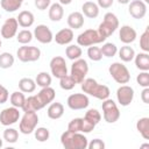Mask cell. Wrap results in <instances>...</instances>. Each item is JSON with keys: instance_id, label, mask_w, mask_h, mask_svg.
<instances>
[{"instance_id": "obj_3", "label": "cell", "mask_w": 149, "mask_h": 149, "mask_svg": "<svg viewBox=\"0 0 149 149\" xmlns=\"http://www.w3.org/2000/svg\"><path fill=\"white\" fill-rule=\"evenodd\" d=\"M119 28V20L116 17V15L114 13H106L104 15V20L102 22L99 24V28H98V31L99 34L104 37V38H107L109 37L116 29Z\"/></svg>"}, {"instance_id": "obj_11", "label": "cell", "mask_w": 149, "mask_h": 149, "mask_svg": "<svg viewBox=\"0 0 149 149\" xmlns=\"http://www.w3.org/2000/svg\"><path fill=\"white\" fill-rule=\"evenodd\" d=\"M66 104L69 108L73 111H80V109H85L88 107L90 100H88L87 94L85 93H73L68 97Z\"/></svg>"}, {"instance_id": "obj_52", "label": "cell", "mask_w": 149, "mask_h": 149, "mask_svg": "<svg viewBox=\"0 0 149 149\" xmlns=\"http://www.w3.org/2000/svg\"><path fill=\"white\" fill-rule=\"evenodd\" d=\"M141 147H142V148H149V144H148V143H146V144H142Z\"/></svg>"}, {"instance_id": "obj_41", "label": "cell", "mask_w": 149, "mask_h": 149, "mask_svg": "<svg viewBox=\"0 0 149 149\" xmlns=\"http://www.w3.org/2000/svg\"><path fill=\"white\" fill-rule=\"evenodd\" d=\"M3 140L8 143H15L19 139V132L15 128H6L3 130Z\"/></svg>"}, {"instance_id": "obj_22", "label": "cell", "mask_w": 149, "mask_h": 149, "mask_svg": "<svg viewBox=\"0 0 149 149\" xmlns=\"http://www.w3.org/2000/svg\"><path fill=\"white\" fill-rule=\"evenodd\" d=\"M81 13L88 19H95L99 15V6L93 1H86L81 6Z\"/></svg>"}, {"instance_id": "obj_42", "label": "cell", "mask_w": 149, "mask_h": 149, "mask_svg": "<svg viewBox=\"0 0 149 149\" xmlns=\"http://www.w3.org/2000/svg\"><path fill=\"white\" fill-rule=\"evenodd\" d=\"M87 56L93 62H99L102 58V54H101L100 48L99 47H94V45L88 47V49H87Z\"/></svg>"}, {"instance_id": "obj_1", "label": "cell", "mask_w": 149, "mask_h": 149, "mask_svg": "<svg viewBox=\"0 0 149 149\" xmlns=\"http://www.w3.org/2000/svg\"><path fill=\"white\" fill-rule=\"evenodd\" d=\"M80 84H81V91L85 94L92 95L99 100H105V99L109 98L111 91H109L108 86L99 84L93 78H85Z\"/></svg>"}, {"instance_id": "obj_33", "label": "cell", "mask_w": 149, "mask_h": 149, "mask_svg": "<svg viewBox=\"0 0 149 149\" xmlns=\"http://www.w3.org/2000/svg\"><path fill=\"white\" fill-rule=\"evenodd\" d=\"M24 100H26V97H24L23 92H21V91H15L9 97V101H10L12 106L17 107V108H22Z\"/></svg>"}, {"instance_id": "obj_43", "label": "cell", "mask_w": 149, "mask_h": 149, "mask_svg": "<svg viewBox=\"0 0 149 149\" xmlns=\"http://www.w3.org/2000/svg\"><path fill=\"white\" fill-rule=\"evenodd\" d=\"M140 48L142 49V51L149 52V27H147L140 36Z\"/></svg>"}, {"instance_id": "obj_8", "label": "cell", "mask_w": 149, "mask_h": 149, "mask_svg": "<svg viewBox=\"0 0 149 149\" xmlns=\"http://www.w3.org/2000/svg\"><path fill=\"white\" fill-rule=\"evenodd\" d=\"M87 72H88V64L85 59L78 58L73 61L71 65V70H70V76L73 78L76 84H80L85 79Z\"/></svg>"}, {"instance_id": "obj_30", "label": "cell", "mask_w": 149, "mask_h": 149, "mask_svg": "<svg viewBox=\"0 0 149 149\" xmlns=\"http://www.w3.org/2000/svg\"><path fill=\"white\" fill-rule=\"evenodd\" d=\"M19 88L23 93H31L36 88V83L31 78H21L19 80Z\"/></svg>"}, {"instance_id": "obj_19", "label": "cell", "mask_w": 149, "mask_h": 149, "mask_svg": "<svg viewBox=\"0 0 149 149\" xmlns=\"http://www.w3.org/2000/svg\"><path fill=\"white\" fill-rule=\"evenodd\" d=\"M73 37H74L73 30L71 28H64V29H61L59 31L56 33V35L54 36V40L56 41L57 44L66 45V44L72 42Z\"/></svg>"}, {"instance_id": "obj_49", "label": "cell", "mask_w": 149, "mask_h": 149, "mask_svg": "<svg viewBox=\"0 0 149 149\" xmlns=\"http://www.w3.org/2000/svg\"><path fill=\"white\" fill-rule=\"evenodd\" d=\"M141 100L144 104H149V87H143L141 92Z\"/></svg>"}, {"instance_id": "obj_34", "label": "cell", "mask_w": 149, "mask_h": 149, "mask_svg": "<svg viewBox=\"0 0 149 149\" xmlns=\"http://www.w3.org/2000/svg\"><path fill=\"white\" fill-rule=\"evenodd\" d=\"M51 80H52V79H51V76H50L48 72L42 71V72L37 73L36 79H35V83H36V85L40 86V87H48V86L51 85Z\"/></svg>"}, {"instance_id": "obj_5", "label": "cell", "mask_w": 149, "mask_h": 149, "mask_svg": "<svg viewBox=\"0 0 149 149\" xmlns=\"http://www.w3.org/2000/svg\"><path fill=\"white\" fill-rule=\"evenodd\" d=\"M106 38H104L98 30L94 29H86L83 33H80L77 36V43L80 47H91L95 45L98 43L104 42Z\"/></svg>"}, {"instance_id": "obj_23", "label": "cell", "mask_w": 149, "mask_h": 149, "mask_svg": "<svg viewBox=\"0 0 149 149\" xmlns=\"http://www.w3.org/2000/svg\"><path fill=\"white\" fill-rule=\"evenodd\" d=\"M49 19L54 22H58L63 19L64 15V9H63V5H61L59 2H55L51 3L49 6V12H48Z\"/></svg>"}, {"instance_id": "obj_28", "label": "cell", "mask_w": 149, "mask_h": 149, "mask_svg": "<svg viewBox=\"0 0 149 149\" xmlns=\"http://www.w3.org/2000/svg\"><path fill=\"white\" fill-rule=\"evenodd\" d=\"M136 129L144 140H149V118L144 116L137 120Z\"/></svg>"}, {"instance_id": "obj_2", "label": "cell", "mask_w": 149, "mask_h": 149, "mask_svg": "<svg viewBox=\"0 0 149 149\" xmlns=\"http://www.w3.org/2000/svg\"><path fill=\"white\" fill-rule=\"evenodd\" d=\"M61 143L65 149H86L88 141L83 133L65 130L61 135Z\"/></svg>"}, {"instance_id": "obj_48", "label": "cell", "mask_w": 149, "mask_h": 149, "mask_svg": "<svg viewBox=\"0 0 149 149\" xmlns=\"http://www.w3.org/2000/svg\"><path fill=\"white\" fill-rule=\"evenodd\" d=\"M114 0H97V5L99 6V8H109L113 5Z\"/></svg>"}, {"instance_id": "obj_16", "label": "cell", "mask_w": 149, "mask_h": 149, "mask_svg": "<svg viewBox=\"0 0 149 149\" xmlns=\"http://www.w3.org/2000/svg\"><path fill=\"white\" fill-rule=\"evenodd\" d=\"M128 12L130 16L136 20L143 19L147 14V3H144L142 0H132L129 2Z\"/></svg>"}, {"instance_id": "obj_18", "label": "cell", "mask_w": 149, "mask_h": 149, "mask_svg": "<svg viewBox=\"0 0 149 149\" xmlns=\"http://www.w3.org/2000/svg\"><path fill=\"white\" fill-rule=\"evenodd\" d=\"M137 37L136 30L128 24L121 26V28L119 29V40L123 43V44H130L133 43Z\"/></svg>"}, {"instance_id": "obj_40", "label": "cell", "mask_w": 149, "mask_h": 149, "mask_svg": "<svg viewBox=\"0 0 149 149\" xmlns=\"http://www.w3.org/2000/svg\"><path fill=\"white\" fill-rule=\"evenodd\" d=\"M34 135H35V139L38 142H45L50 137V132L45 127H38V128H35Z\"/></svg>"}, {"instance_id": "obj_6", "label": "cell", "mask_w": 149, "mask_h": 149, "mask_svg": "<svg viewBox=\"0 0 149 149\" xmlns=\"http://www.w3.org/2000/svg\"><path fill=\"white\" fill-rule=\"evenodd\" d=\"M101 107H102V116L106 122L114 123L120 119V111L114 100L109 98L102 100Z\"/></svg>"}, {"instance_id": "obj_10", "label": "cell", "mask_w": 149, "mask_h": 149, "mask_svg": "<svg viewBox=\"0 0 149 149\" xmlns=\"http://www.w3.org/2000/svg\"><path fill=\"white\" fill-rule=\"evenodd\" d=\"M95 125L91 123L90 121H87L85 118H74L72 119L69 125H68V130L70 132H76V133H83V134H87L91 133L94 129Z\"/></svg>"}, {"instance_id": "obj_56", "label": "cell", "mask_w": 149, "mask_h": 149, "mask_svg": "<svg viewBox=\"0 0 149 149\" xmlns=\"http://www.w3.org/2000/svg\"><path fill=\"white\" fill-rule=\"evenodd\" d=\"M22 1H23V0H22Z\"/></svg>"}, {"instance_id": "obj_50", "label": "cell", "mask_w": 149, "mask_h": 149, "mask_svg": "<svg viewBox=\"0 0 149 149\" xmlns=\"http://www.w3.org/2000/svg\"><path fill=\"white\" fill-rule=\"evenodd\" d=\"M72 2V0H59L61 5H70Z\"/></svg>"}, {"instance_id": "obj_29", "label": "cell", "mask_w": 149, "mask_h": 149, "mask_svg": "<svg viewBox=\"0 0 149 149\" xmlns=\"http://www.w3.org/2000/svg\"><path fill=\"white\" fill-rule=\"evenodd\" d=\"M118 54H119V57L122 62H132L135 57V51L132 47H129L128 44H125L123 47H121L119 50H118Z\"/></svg>"}, {"instance_id": "obj_44", "label": "cell", "mask_w": 149, "mask_h": 149, "mask_svg": "<svg viewBox=\"0 0 149 149\" xmlns=\"http://www.w3.org/2000/svg\"><path fill=\"white\" fill-rule=\"evenodd\" d=\"M136 81L142 87H149V72L141 71L136 77Z\"/></svg>"}, {"instance_id": "obj_55", "label": "cell", "mask_w": 149, "mask_h": 149, "mask_svg": "<svg viewBox=\"0 0 149 149\" xmlns=\"http://www.w3.org/2000/svg\"><path fill=\"white\" fill-rule=\"evenodd\" d=\"M1 44H2V42H1V40H0V48H1Z\"/></svg>"}, {"instance_id": "obj_12", "label": "cell", "mask_w": 149, "mask_h": 149, "mask_svg": "<svg viewBox=\"0 0 149 149\" xmlns=\"http://www.w3.org/2000/svg\"><path fill=\"white\" fill-rule=\"evenodd\" d=\"M20 119V112H19V108L17 107H7V108H3L1 112H0V123L2 126H12L14 123H16Z\"/></svg>"}, {"instance_id": "obj_31", "label": "cell", "mask_w": 149, "mask_h": 149, "mask_svg": "<svg viewBox=\"0 0 149 149\" xmlns=\"http://www.w3.org/2000/svg\"><path fill=\"white\" fill-rule=\"evenodd\" d=\"M22 0H0L1 8L5 9L6 12H15L22 6Z\"/></svg>"}, {"instance_id": "obj_4", "label": "cell", "mask_w": 149, "mask_h": 149, "mask_svg": "<svg viewBox=\"0 0 149 149\" xmlns=\"http://www.w3.org/2000/svg\"><path fill=\"white\" fill-rule=\"evenodd\" d=\"M108 72L111 77L118 83V84H128L130 80V73L127 66L120 62H114L109 65Z\"/></svg>"}, {"instance_id": "obj_35", "label": "cell", "mask_w": 149, "mask_h": 149, "mask_svg": "<svg viewBox=\"0 0 149 149\" xmlns=\"http://www.w3.org/2000/svg\"><path fill=\"white\" fill-rule=\"evenodd\" d=\"M14 56L10 52H2L0 54V68L1 69H9L14 64Z\"/></svg>"}, {"instance_id": "obj_24", "label": "cell", "mask_w": 149, "mask_h": 149, "mask_svg": "<svg viewBox=\"0 0 149 149\" xmlns=\"http://www.w3.org/2000/svg\"><path fill=\"white\" fill-rule=\"evenodd\" d=\"M43 106L41 105L37 95H30L28 98H26L24 100V104L22 106V111L23 112H30V111H34V112H37L40 109H42Z\"/></svg>"}, {"instance_id": "obj_14", "label": "cell", "mask_w": 149, "mask_h": 149, "mask_svg": "<svg viewBox=\"0 0 149 149\" xmlns=\"http://www.w3.org/2000/svg\"><path fill=\"white\" fill-rule=\"evenodd\" d=\"M116 99L121 106H123V107L129 106L134 99V88L129 85L122 84L116 90Z\"/></svg>"}, {"instance_id": "obj_46", "label": "cell", "mask_w": 149, "mask_h": 149, "mask_svg": "<svg viewBox=\"0 0 149 149\" xmlns=\"http://www.w3.org/2000/svg\"><path fill=\"white\" fill-rule=\"evenodd\" d=\"M35 7L40 10H45L49 8V6L51 5V0H35L34 1Z\"/></svg>"}, {"instance_id": "obj_37", "label": "cell", "mask_w": 149, "mask_h": 149, "mask_svg": "<svg viewBox=\"0 0 149 149\" xmlns=\"http://www.w3.org/2000/svg\"><path fill=\"white\" fill-rule=\"evenodd\" d=\"M100 50H101L102 56H105V57H114L116 55V52H118V47L112 42H107V43L102 44Z\"/></svg>"}, {"instance_id": "obj_17", "label": "cell", "mask_w": 149, "mask_h": 149, "mask_svg": "<svg viewBox=\"0 0 149 149\" xmlns=\"http://www.w3.org/2000/svg\"><path fill=\"white\" fill-rule=\"evenodd\" d=\"M17 28H19V23L16 17H9L3 22L1 27V36L6 40H10L17 34Z\"/></svg>"}, {"instance_id": "obj_7", "label": "cell", "mask_w": 149, "mask_h": 149, "mask_svg": "<svg viewBox=\"0 0 149 149\" xmlns=\"http://www.w3.org/2000/svg\"><path fill=\"white\" fill-rule=\"evenodd\" d=\"M37 123H38V115L36 112H34V111L24 112L23 116L21 118L19 129L22 134L28 135L35 130V128L37 127Z\"/></svg>"}, {"instance_id": "obj_13", "label": "cell", "mask_w": 149, "mask_h": 149, "mask_svg": "<svg viewBox=\"0 0 149 149\" xmlns=\"http://www.w3.org/2000/svg\"><path fill=\"white\" fill-rule=\"evenodd\" d=\"M50 71L51 74L55 78H62L63 76L68 74V66H66V62L62 56H55L51 58L50 61Z\"/></svg>"}, {"instance_id": "obj_38", "label": "cell", "mask_w": 149, "mask_h": 149, "mask_svg": "<svg viewBox=\"0 0 149 149\" xmlns=\"http://www.w3.org/2000/svg\"><path fill=\"white\" fill-rule=\"evenodd\" d=\"M76 81L73 80V78L70 74H65L62 78H59V86L61 88L65 90V91H70L76 86Z\"/></svg>"}, {"instance_id": "obj_21", "label": "cell", "mask_w": 149, "mask_h": 149, "mask_svg": "<svg viewBox=\"0 0 149 149\" xmlns=\"http://www.w3.org/2000/svg\"><path fill=\"white\" fill-rule=\"evenodd\" d=\"M68 26L73 29H80L84 26V15L80 12H72L68 16Z\"/></svg>"}, {"instance_id": "obj_15", "label": "cell", "mask_w": 149, "mask_h": 149, "mask_svg": "<svg viewBox=\"0 0 149 149\" xmlns=\"http://www.w3.org/2000/svg\"><path fill=\"white\" fill-rule=\"evenodd\" d=\"M34 37L42 44H48L50 42H52L54 40V35H52V31L50 30V28L45 24H37L34 29V33H33Z\"/></svg>"}, {"instance_id": "obj_54", "label": "cell", "mask_w": 149, "mask_h": 149, "mask_svg": "<svg viewBox=\"0 0 149 149\" xmlns=\"http://www.w3.org/2000/svg\"><path fill=\"white\" fill-rule=\"evenodd\" d=\"M142 1H143V2H144V3H147V5H148V3H149V0H142Z\"/></svg>"}, {"instance_id": "obj_32", "label": "cell", "mask_w": 149, "mask_h": 149, "mask_svg": "<svg viewBox=\"0 0 149 149\" xmlns=\"http://www.w3.org/2000/svg\"><path fill=\"white\" fill-rule=\"evenodd\" d=\"M81 54H83L81 48H80V45H78V44H70V45L66 47V49H65V55H66V57H68L69 59H71V61H76V59L80 58Z\"/></svg>"}, {"instance_id": "obj_26", "label": "cell", "mask_w": 149, "mask_h": 149, "mask_svg": "<svg viewBox=\"0 0 149 149\" xmlns=\"http://www.w3.org/2000/svg\"><path fill=\"white\" fill-rule=\"evenodd\" d=\"M47 114L52 120H57V119L62 118L63 114H64V106H63V104L57 102V101L56 102H50V105H49V107L47 109Z\"/></svg>"}, {"instance_id": "obj_47", "label": "cell", "mask_w": 149, "mask_h": 149, "mask_svg": "<svg viewBox=\"0 0 149 149\" xmlns=\"http://www.w3.org/2000/svg\"><path fill=\"white\" fill-rule=\"evenodd\" d=\"M9 98V92L8 90L0 84V104H5Z\"/></svg>"}, {"instance_id": "obj_27", "label": "cell", "mask_w": 149, "mask_h": 149, "mask_svg": "<svg viewBox=\"0 0 149 149\" xmlns=\"http://www.w3.org/2000/svg\"><path fill=\"white\" fill-rule=\"evenodd\" d=\"M134 62L136 68L140 71H149V55L148 52H140V54H135L134 57Z\"/></svg>"}, {"instance_id": "obj_53", "label": "cell", "mask_w": 149, "mask_h": 149, "mask_svg": "<svg viewBox=\"0 0 149 149\" xmlns=\"http://www.w3.org/2000/svg\"><path fill=\"white\" fill-rule=\"evenodd\" d=\"M2 143H3V142H2V139H1V137H0V148H1V147H2Z\"/></svg>"}, {"instance_id": "obj_39", "label": "cell", "mask_w": 149, "mask_h": 149, "mask_svg": "<svg viewBox=\"0 0 149 149\" xmlns=\"http://www.w3.org/2000/svg\"><path fill=\"white\" fill-rule=\"evenodd\" d=\"M87 121H90L91 123H93V125H98L99 122H100V120H101V114H100V112L98 111V109H95V108H90L86 113H85V116H84Z\"/></svg>"}, {"instance_id": "obj_51", "label": "cell", "mask_w": 149, "mask_h": 149, "mask_svg": "<svg viewBox=\"0 0 149 149\" xmlns=\"http://www.w3.org/2000/svg\"><path fill=\"white\" fill-rule=\"evenodd\" d=\"M118 2L121 3V5H127V3L130 2V0H118Z\"/></svg>"}, {"instance_id": "obj_36", "label": "cell", "mask_w": 149, "mask_h": 149, "mask_svg": "<svg viewBox=\"0 0 149 149\" xmlns=\"http://www.w3.org/2000/svg\"><path fill=\"white\" fill-rule=\"evenodd\" d=\"M34 35L29 29H22L16 34V40L21 44H28L31 42Z\"/></svg>"}, {"instance_id": "obj_20", "label": "cell", "mask_w": 149, "mask_h": 149, "mask_svg": "<svg viewBox=\"0 0 149 149\" xmlns=\"http://www.w3.org/2000/svg\"><path fill=\"white\" fill-rule=\"evenodd\" d=\"M36 95H37V98H38L41 105H42L43 107H45L47 105H49L50 102L54 101V99H55V97H56V92H55V90H54L52 87L48 86V87H42L41 91H40Z\"/></svg>"}, {"instance_id": "obj_25", "label": "cell", "mask_w": 149, "mask_h": 149, "mask_svg": "<svg viewBox=\"0 0 149 149\" xmlns=\"http://www.w3.org/2000/svg\"><path fill=\"white\" fill-rule=\"evenodd\" d=\"M17 23L19 26H21L22 28H29L34 24V21H35V17H34V14L29 10H22L19 13L17 17Z\"/></svg>"}, {"instance_id": "obj_9", "label": "cell", "mask_w": 149, "mask_h": 149, "mask_svg": "<svg viewBox=\"0 0 149 149\" xmlns=\"http://www.w3.org/2000/svg\"><path fill=\"white\" fill-rule=\"evenodd\" d=\"M16 56L19 58V61L27 63V62H36L40 59L41 57V50L37 47H28L26 44H23L22 47H20L16 51Z\"/></svg>"}, {"instance_id": "obj_45", "label": "cell", "mask_w": 149, "mask_h": 149, "mask_svg": "<svg viewBox=\"0 0 149 149\" xmlns=\"http://www.w3.org/2000/svg\"><path fill=\"white\" fill-rule=\"evenodd\" d=\"M88 149H104L105 148V142L100 139H94L87 144Z\"/></svg>"}]
</instances>
